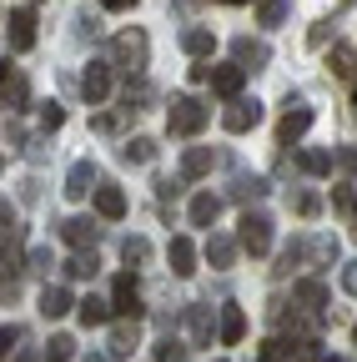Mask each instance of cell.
<instances>
[{"instance_id":"cell-13","label":"cell","mask_w":357,"mask_h":362,"mask_svg":"<svg viewBox=\"0 0 357 362\" xmlns=\"http://www.w3.org/2000/svg\"><path fill=\"white\" fill-rule=\"evenodd\" d=\"M307 131H312V111H307V106H297V111H287V116H282L277 141H282V146H292V141H302Z\"/></svg>"},{"instance_id":"cell-28","label":"cell","mask_w":357,"mask_h":362,"mask_svg":"<svg viewBox=\"0 0 357 362\" xmlns=\"http://www.w3.org/2000/svg\"><path fill=\"white\" fill-rule=\"evenodd\" d=\"M121 257H126V267H146V262H151V242H146V237H126Z\"/></svg>"},{"instance_id":"cell-35","label":"cell","mask_w":357,"mask_h":362,"mask_svg":"<svg viewBox=\"0 0 357 362\" xmlns=\"http://www.w3.org/2000/svg\"><path fill=\"white\" fill-rule=\"evenodd\" d=\"M262 192H267V181H257V176H252V181H247V176H237V187H232V197H237V202L262 197Z\"/></svg>"},{"instance_id":"cell-12","label":"cell","mask_w":357,"mask_h":362,"mask_svg":"<svg viewBox=\"0 0 357 362\" xmlns=\"http://www.w3.org/2000/svg\"><path fill=\"white\" fill-rule=\"evenodd\" d=\"M166 262H171V272H176V277H192V272H197V247H192V237H171Z\"/></svg>"},{"instance_id":"cell-21","label":"cell","mask_w":357,"mask_h":362,"mask_svg":"<svg viewBox=\"0 0 357 362\" xmlns=\"http://www.w3.org/2000/svg\"><path fill=\"white\" fill-rule=\"evenodd\" d=\"M71 307H76V297L66 287H46V292H40V317H66Z\"/></svg>"},{"instance_id":"cell-19","label":"cell","mask_w":357,"mask_h":362,"mask_svg":"<svg viewBox=\"0 0 357 362\" xmlns=\"http://www.w3.org/2000/svg\"><path fill=\"white\" fill-rule=\"evenodd\" d=\"M136 342H141L136 317H131V322H121V327H111V357H131V352H136Z\"/></svg>"},{"instance_id":"cell-46","label":"cell","mask_w":357,"mask_h":362,"mask_svg":"<svg viewBox=\"0 0 357 362\" xmlns=\"http://www.w3.org/2000/svg\"><path fill=\"white\" fill-rule=\"evenodd\" d=\"M16 342H21V327H6V332H0V347H6V352H11Z\"/></svg>"},{"instance_id":"cell-44","label":"cell","mask_w":357,"mask_h":362,"mask_svg":"<svg viewBox=\"0 0 357 362\" xmlns=\"http://www.w3.org/2000/svg\"><path fill=\"white\" fill-rule=\"evenodd\" d=\"M312 252H317V262H337V242H317Z\"/></svg>"},{"instance_id":"cell-7","label":"cell","mask_w":357,"mask_h":362,"mask_svg":"<svg viewBox=\"0 0 357 362\" xmlns=\"http://www.w3.org/2000/svg\"><path fill=\"white\" fill-rule=\"evenodd\" d=\"M111 307H116L121 317H141V292H136V277H131V272H121V277H116Z\"/></svg>"},{"instance_id":"cell-31","label":"cell","mask_w":357,"mask_h":362,"mask_svg":"<svg viewBox=\"0 0 357 362\" xmlns=\"http://www.w3.org/2000/svg\"><path fill=\"white\" fill-rule=\"evenodd\" d=\"M287 6H292V0H262V6H257V21H262V25H282Z\"/></svg>"},{"instance_id":"cell-38","label":"cell","mask_w":357,"mask_h":362,"mask_svg":"<svg viewBox=\"0 0 357 362\" xmlns=\"http://www.w3.org/2000/svg\"><path fill=\"white\" fill-rule=\"evenodd\" d=\"M297 357L302 362H322V342L317 337H297Z\"/></svg>"},{"instance_id":"cell-22","label":"cell","mask_w":357,"mask_h":362,"mask_svg":"<svg viewBox=\"0 0 357 362\" xmlns=\"http://www.w3.org/2000/svg\"><path fill=\"white\" fill-rule=\"evenodd\" d=\"M211 161H216V156H211V146H192V151L182 156V176H187V181H197V176H206V171H211Z\"/></svg>"},{"instance_id":"cell-11","label":"cell","mask_w":357,"mask_h":362,"mask_svg":"<svg viewBox=\"0 0 357 362\" xmlns=\"http://www.w3.org/2000/svg\"><path fill=\"white\" fill-rule=\"evenodd\" d=\"M232 56H237L242 66L262 71L267 61H272V45H267V40H252V35H237V40H232Z\"/></svg>"},{"instance_id":"cell-30","label":"cell","mask_w":357,"mask_h":362,"mask_svg":"<svg viewBox=\"0 0 357 362\" xmlns=\"http://www.w3.org/2000/svg\"><path fill=\"white\" fill-rule=\"evenodd\" d=\"M46 357H51V362H71V357H76V337L56 332V337L46 342Z\"/></svg>"},{"instance_id":"cell-41","label":"cell","mask_w":357,"mask_h":362,"mask_svg":"<svg viewBox=\"0 0 357 362\" xmlns=\"http://www.w3.org/2000/svg\"><path fill=\"white\" fill-rule=\"evenodd\" d=\"M30 267H35V272H51L56 262H51V252H46V247H35V252H30Z\"/></svg>"},{"instance_id":"cell-51","label":"cell","mask_w":357,"mask_h":362,"mask_svg":"<svg viewBox=\"0 0 357 362\" xmlns=\"http://www.w3.org/2000/svg\"><path fill=\"white\" fill-rule=\"evenodd\" d=\"M352 216H357V202H352Z\"/></svg>"},{"instance_id":"cell-10","label":"cell","mask_w":357,"mask_h":362,"mask_svg":"<svg viewBox=\"0 0 357 362\" xmlns=\"http://www.w3.org/2000/svg\"><path fill=\"white\" fill-rule=\"evenodd\" d=\"M187 332L197 347H211V332L221 337V322H211V307H187Z\"/></svg>"},{"instance_id":"cell-1","label":"cell","mask_w":357,"mask_h":362,"mask_svg":"<svg viewBox=\"0 0 357 362\" xmlns=\"http://www.w3.org/2000/svg\"><path fill=\"white\" fill-rule=\"evenodd\" d=\"M206 121H211V106H206L201 96H192V90L171 96V106H166V126H171V136H197Z\"/></svg>"},{"instance_id":"cell-23","label":"cell","mask_w":357,"mask_h":362,"mask_svg":"<svg viewBox=\"0 0 357 362\" xmlns=\"http://www.w3.org/2000/svg\"><path fill=\"white\" fill-rule=\"evenodd\" d=\"M121 161H136V166L156 161V141H151V136H131V141L121 146Z\"/></svg>"},{"instance_id":"cell-15","label":"cell","mask_w":357,"mask_h":362,"mask_svg":"<svg viewBox=\"0 0 357 362\" xmlns=\"http://www.w3.org/2000/svg\"><path fill=\"white\" fill-rule=\"evenodd\" d=\"M91 181H96V166H91V161H76V166L66 171V197L81 202L86 192H91Z\"/></svg>"},{"instance_id":"cell-33","label":"cell","mask_w":357,"mask_h":362,"mask_svg":"<svg viewBox=\"0 0 357 362\" xmlns=\"http://www.w3.org/2000/svg\"><path fill=\"white\" fill-rule=\"evenodd\" d=\"M282 357H287V342H282V337H267V342L257 347L252 362H282Z\"/></svg>"},{"instance_id":"cell-24","label":"cell","mask_w":357,"mask_h":362,"mask_svg":"<svg viewBox=\"0 0 357 362\" xmlns=\"http://www.w3.org/2000/svg\"><path fill=\"white\" fill-rule=\"evenodd\" d=\"M25 101H30V86H25V76H11V61H6V106L25 111Z\"/></svg>"},{"instance_id":"cell-43","label":"cell","mask_w":357,"mask_h":362,"mask_svg":"<svg viewBox=\"0 0 357 362\" xmlns=\"http://www.w3.org/2000/svg\"><path fill=\"white\" fill-rule=\"evenodd\" d=\"M352 202H357V197H352L347 187H337V192H332V206H337V211H352Z\"/></svg>"},{"instance_id":"cell-37","label":"cell","mask_w":357,"mask_h":362,"mask_svg":"<svg viewBox=\"0 0 357 362\" xmlns=\"http://www.w3.org/2000/svg\"><path fill=\"white\" fill-rule=\"evenodd\" d=\"M327 66H332V76H352V51H347V45H337V51L327 56Z\"/></svg>"},{"instance_id":"cell-27","label":"cell","mask_w":357,"mask_h":362,"mask_svg":"<svg viewBox=\"0 0 357 362\" xmlns=\"http://www.w3.org/2000/svg\"><path fill=\"white\" fill-rule=\"evenodd\" d=\"M121 101H126V111H146V101H151V86H146L141 76H136V81H126Z\"/></svg>"},{"instance_id":"cell-50","label":"cell","mask_w":357,"mask_h":362,"mask_svg":"<svg viewBox=\"0 0 357 362\" xmlns=\"http://www.w3.org/2000/svg\"><path fill=\"white\" fill-rule=\"evenodd\" d=\"M227 6H242V0H227Z\"/></svg>"},{"instance_id":"cell-29","label":"cell","mask_w":357,"mask_h":362,"mask_svg":"<svg viewBox=\"0 0 357 362\" xmlns=\"http://www.w3.org/2000/svg\"><path fill=\"white\" fill-rule=\"evenodd\" d=\"M297 302H302L307 312H322V302H327L322 282H297Z\"/></svg>"},{"instance_id":"cell-2","label":"cell","mask_w":357,"mask_h":362,"mask_svg":"<svg viewBox=\"0 0 357 362\" xmlns=\"http://www.w3.org/2000/svg\"><path fill=\"white\" fill-rule=\"evenodd\" d=\"M146 61H151V40H146V30H121V35L111 40V66H121V71H131V76H141Z\"/></svg>"},{"instance_id":"cell-5","label":"cell","mask_w":357,"mask_h":362,"mask_svg":"<svg viewBox=\"0 0 357 362\" xmlns=\"http://www.w3.org/2000/svg\"><path fill=\"white\" fill-rule=\"evenodd\" d=\"M257 121H262V101H247V96H232V101H227V111H221V126H227L232 136L252 131Z\"/></svg>"},{"instance_id":"cell-17","label":"cell","mask_w":357,"mask_h":362,"mask_svg":"<svg viewBox=\"0 0 357 362\" xmlns=\"http://www.w3.org/2000/svg\"><path fill=\"white\" fill-rule=\"evenodd\" d=\"M192 226H216V216H221V197H211V192H201V197H192Z\"/></svg>"},{"instance_id":"cell-47","label":"cell","mask_w":357,"mask_h":362,"mask_svg":"<svg viewBox=\"0 0 357 362\" xmlns=\"http://www.w3.org/2000/svg\"><path fill=\"white\" fill-rule=\"evenodd\" d=\"M101 6H106V11H131L136 0H101Z\"/></svg>"},{"instance_id":"cell-25","label":"cell","mask_w":357,"mask_h":362,"mask_svg":"<svg viewBox=\"0 0 357 362\" xmlns=\"http://www.w3.org/2000/svg\"><path fill=\"white\" fill-rule=\"evenodd\" d=\"M242 332H247V312L242 307H227V312H221V342H242Z\"/></svg>"},{"instance_id":"cell-48","label":"cell","mask_w":357,"mask_h":362,"mask_svg":"<svg viewBox=\"0 0 357 362\" xmlns=\"http://www.w3.org/2000/svg\"><path fill=\"white\" fill-rule=\"evenodd\" d=\"M86 362H111V357H86Z\"/></svg>"},{"instance_id":"cell-26","label":"cell","mask_w":357,"mask_h":362,"mask_svg":"<svg viewBox=\"0 0 357 362\" xmlns=\"http://www.w3.org/2000/svg\"><path fill=\"white\" fill-rule=\"evenodd\" d=\"M96 267H101V262H96V252H86V247H81V252H76V257L66 262V277L86 282V277H96Z\"/></svg>"},{"instance_id":"cell-18","label":"cell","mask_w":357,"mask_h":362,"mask_svg":"<svg viewBox=\"0 0 357 362\" xmlns=\"http://www.w3.org/2000/svg\"><path fill=\"white\" fill-rule=\"evenodd\" d=\"M211 45H216V35H211L206 25H187V30H182V51H187V56L201 61V56H211Z\"/></svg>"},{"instance_id":"cell-8","label":"cell","mask_w":357,"mask_h":362,"mask_svg":"<svg viewBox=\"0 0 357 362\" xmlns=\"http://www.w3.org/2000/svg\"><path fill=\"white\" fill-rule=\"evenodd\" d=\"M96 232H101V226H96L91 216H66V221H61V242L76 247V252H81V247H96Z\"/></svg>"},{"instance_id":"cell-32","label":"cell","mask_w":357,"mask_h":362,"mask_svg":"<svg viewBox=\"0 0 357 362\" xmlns=\"http://www.w3.org/2000/svg\"><path fill=\"white\" fill-rule=\"evenodd\" d=\"M297 161H302V171H312V176H322V171H332V156H327V151H302Z\"/></svg>"},{"instance_id":"cell-52","label":"cell","mask_w":357,"mask_h":362,"mask_svg":"<svg viewBox=\"0 0 357 362\" xmlns=\"http://www.w3.org/2000/svg\"><path fill=\"white\" fill-rule=\"evenodd\" d=\"M352 342H357V327H352Z\"/></svg>"},{"instance_id":"cell-36","label":"cell","mask_w":357,"mask_h":362,"mask_svg":"<svg viewBox=\"0 0 357 362\" xmlns=\"http://www.w3.org/2000/svg\"><path fill=\"white\" fill-rule=\"evenodd\" d=\"M156 362H187V347L176 342V337H166V342L156 347Z\"/></svg>"},{"instance_id":"cell-42","label":"cell","mask_w":357,"mask_h":362,"mask_svg":"<svg viewBox=\"0 0 357 362\" xmlns=\"http://www.w3.org/2000/svg\"><path fill=\"white\" fill-rule=\"evenodd\" d=\"M91 131H101V136H111V131H116V116H106V111H101V116H91Z\"/></svg>"},{"instance_id":"cell-14","label":"cell","mask_w":357,"mask_h":362,"mask_svg":"<svg viewBox=\"0 0 357 362\" xmlns=\"http://www.w3.org/2000/svg\"><path fill=\"white\" fill-rule=\"evenodd\" d=\"M111 312H116V307H111V302H101V297H81V302H76L81 327H106V322H111Z\"/></svg>"},{"instance_id":"cell-49","label":"cell","mask_w":357,"mask_h":362,"mask_svg":"<svg viewBox=\"0 0 357 362\" xmlns=\"http://www.w3.org/2000/svg\"><path fill=\"white\" fill-rule=\"evenodd\" d=\"M322 362H347V357H322Z\"/></svg>"},{"instance_id":"cell-6","label":"cell","mask_w":357,"mask_h":362,"mask_svg":"<svg viewBox=\"0 0 357 362\" xmlns=\"http://www.w3.org/2000/svg\"><path fill=\"white\" fill-rule=\"evenodd\" d=\"M81 96L91 101V106H101V101L111 96V66H106V61H91V66L81 71Z\"/></svg>"},{"instance_id":"cell-45","label":"cell","mask_w":357,"mask_h":362,"mask_svg":"<svg viewBox=\"0 0 357 362\" xmlns=\"http://www.w3.org/2000/svg\"><path fill=\"white\" fill-rule=\"evenodd\" d=\"M342 292H352V297H357V262L342 272Z\"/></svg>"},{"instance_id":"cell-3","label":"cell","mask_w":357,"mask_h":362,"mask_svg":"<svg viewBox=\"0 0 357 362\" xmlns=\"http://www.w3.org/2000/svg\"><path fill=\"white\" fill-rule=\"evenodd\" d=\"M242 252H252V257H267V252H272V216H267V211H247L242 216Z\"/></svg>"},{"instance_id":"cell-39","label":"cell","mask_w":357,"mask_h":362,"mask_svg":"<svg viewBox=\"0 0 357 362\" xmlns=\"http://www.w3.org/2000/svg\"><path fill=\"white\" fill-rule=\"evenodd\" d=\"M40 126H46V131H61V126H66V111H61L56 101H51V106H40Z\"/></svg>"},{"instance_id":"cell-34","label":"cell","mask_w":357,"mask_h":362,"mask_svg":"<svg viewBox=\"0 0 357 362\" xmlns=\"http://www.w3.org/2000/svg\"><path fill=\"white\" fill-rule=\"evenodd\" d=\"M302 257H307V242H292V247H287V252L277 257V277H287V272H292V267H297Z\"/></svg>"},{"instance_id":"cell-9","label":"cell","mask_w":357,"mask_h":362,"mask_svg":"<svg viewBox=\"0 0 357 362\" xmlns=\"http://www.w3.org/2000/svg\"><path fill=\"white\" fill-rule=\"evenodd\" d=\"M242 81H247V66L237 61V66H216L211 71V90L221 101H232V96H242Z\"/></svg>"},{"instance_id":"cell-4","label":"cell","mask_w":357,"mask_h":362,"mask_svg":"<svg viewBox=\"0 0 357 362\" xmlns=\"http://www.w3.org/2000/svg\"><path fill=\"white\" fill-rule=\"evenodd\" d=\"M6 45L16 56H25L30 45H35V11H25V6H16L11 16H6Z\"/></svg>"},{"instance_id":"cell-40","label":"cell","mask_w":357,"mask_h":362,"mask_svg":"<svg viewBox=\"0 0 357 362\" xmlns=\"http://www.w3.org/2000/svg\"><path fill=\"white\" fill-rule=\"evenodd\" d=\"M292 206H297V216H317V211H322V202L312 197V192H297V197H292Z\"/></svg>"},{"instance_id":"cell-16","label":"cell","mask_w":357,"mask_h":362,"mask_svg":"<svg viewBox=\"0 0 357 362\" xmlns=\"http://www.w3.org/2000/svg\"><path fill=\"white\" fill-rule=\"evenodd\" d=\"M237 252H242V242H232V237H211V242H206V262H211L216 272H227V267L237 262Z\"/></svg>"},{"instance_id":"cell-20","label":"cell","mask_w":357,"mask_h":362,"mask_svg":"<svg viewBox=\"0 0 357 362\" xmlns=\"http://www.w3.org/2000/svg\"><path fill=\"white\" fill-rule=\"evenodd\" d=\"M96 211H101L106 221H121V216H126V197H121V187H96Z\"/></svg>"},{"instance_id":"cell-53","label":"cell","mask_w":357,"mask_h":362,"mask_svg":"<svg viewBox=\"0 0 357 362\" xmlns=\"http://www.w3.org/2000/svg\"><path fill=\"white\" fill-rule=\"evenodd\" d=\"M352 106H357V101H352Z\"/></svg>"}]
</instances>
